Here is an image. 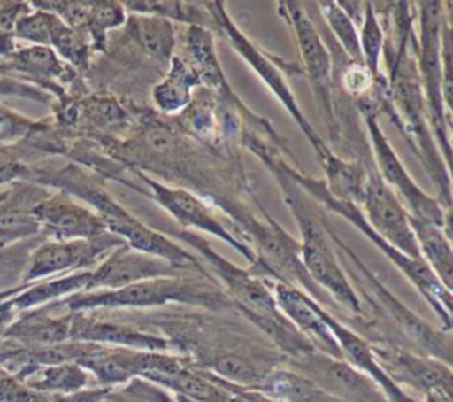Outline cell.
<instances>
[{"label":"cell","instance_id":"8fae6325","mask_svg":"<svg viewBox=\"0 0 453 402\" xmlns=\"http://www.w3.org/2000/svg\"><path fill=\"white\" fill-rule=\"evenodd\" d=\"M278 14L292 28L299 55L301 71L310 80L319 113L327 126L329 138H338V122L334 115V92H333V58L319 32L313 18L297 2H278Z\"/></svg>","mask_w":453,"mask_h":402},{"label":"cell","instance_id":"52a82bcc","mask_svg":"<svg viewBox=\"0 0 453 402\" xmlns=\"http://www.w3.org/2000/svg\"><path fill=\"white\" fill-rule=\"evenodd\" d=\"M288 175L308 193L310 198H313L324 211H331L347 221H350L361 234H365L419 290V294L426 299V303L432 306V310L439 315L442 322L444 331H451V290H448L439 278L432 273V269L423 260H414L393 246H389L366 221L363 211L359 205L343 202L329 195V191L324 186L322 179L306 175L301 168H296L287 163Z\"/></svg>","mask_w":453,"mask_h":402},{"label":"cell","instance_id":"f1b7e54d","mask_svg":"<svg viewBox=\"0 0 453 402\" xmlns=\"http://www.w3.org/2000/svg\"><path fill=\"white\" fill-rule=\"evenodd\" d=\"M127 14H149L182 23L186 27H203L216 32L214 19L205 4L177 2V0H129L122 4Z\"/></svg>","mask_w":453,"mask_h":402},{"label":"cell","instance_id":"9a60e30c","mask_svg":"<svg viewBox=\"0 0 453 402\" xmlns=\"http://www.w3.org/2000/svg\"><path fill=\"white\" fill-rule=\"evenodd\" d=\"M370 227L400 253L421 260L414 232L411 228V216L398 197L380 179L377 170L370 166L361 205Z\"/></svg>","mask_w":453,"mask_h":402},{"label":"cell","instance_id":"6da1fadb","mask_svg":"<svg viewBox=\"0 0 453 402\" xmlns=\"http://www.w3.org/2000/svg\"><path fill=\"white\" fill-rule=\"evenodd\" d=\"M389 7L391 18H386V23H389L395 37H388L384 34L382 53L386 55L388 76L380 74L377 78L368 99L379 115H388V119L398 128L439 193L437 200L444 209L451 211L449 166L444 163L430 129L426 103L412 51L416 37L412 28V4L396 2L389 4Z\"/></svg>","mask_w":453,"mask_h":402},{"label":"cell","instance_id":"ac0fdd59","mask_svg":"<svg viewBox=\"0 0 453 402\" xmlns=\"http://www.w3.org/2000/svg\"><path fill=\"white\" fill-rule=\"evenodd\" d=\"M372 352L386 375L421 393L435 388H451V367L391 344H372Z\"/></svg>","mask_w":453,"mask_h":402},{"label":"cell","instance_id":"f35d334b","mask_svg":"<svg viewBox=\"0 0 453 402\" xmlns=\"http://www.w3.org/2000/svg\"><path fill=\"white\" fill-rule=\"evenodd\" d=\"M55 14L42 11V9H32L27 14L19 16L12 27L14 37L21 41H28L34 46H50V28Z\"/></svg>","mask_w":453,"mask_h":402},{"label":"cell","instance_id":"603a6c76","mask_svg":"<svg viewBox=\"0 0 453 402\" xmlns=\"http://www.w3.org/2000/svg\"><path fill=\"white\" fill-rule=\"evenodd\" d=\"M182 57L196 71L202 87L209 89L221 101L235 104L242 103L232 90L226 74L219 64L214 44V32L203 27H186L182 34Z\"/></svg>","mask_w":453,"mask_h":402},{"label":"cell","instance_id":"484cf974","mask_svg":"<svg viewBox=\"0 0 453 402\" xmlns=\"http://www.w3.org/2000/svg\"><path fill=\"white\" fill-rule=\"evenodd\" d=\"M126 35L152 60L168 66L175 53V23L149 16V14H127Z\"/></svg>","mask_w":453,"mask_h":402},{"label":"cell","instance_id":"d590c367","mask_svg":"<svg viewBox=\"0 0 453 402\" xmlns=\"http://www.w3.org/2000/svg\"><path fill=\"white\" fill-rule=\"evenodd\" d=\"M324 23L327 25L329 35L336 41L342 51L352 62H363L361 48H359V34L356 23L345 14V11L338 5V2L326 0L317 4Z\"/></svg>","mask_w":453,"mask_h":402},{"label":"cell","instance_id":"7402d4cb","mask_svg":"<svg viewBox=\"0 0 453 402\" xmlns=\"http://www.w3.org/2000/svg\"><path fill=\"white\" fill-rule=\"evenodd\" d=\"M51 191L30 181H12L0 200V246L42 236L34 207Z\"/></svg>","mask_w":453,"mask_h":402},{"label":"cell","instance_id":"bcb514c9","mask_svg":"<svg viewBox=\"0 0 453 402\" xmlns=\"http://www.w3.org/2000/svg\"><path fill=\"white\" fill-rule=\"evenodd\" d=\"M4 195H5V191H0V200L4 198Z\"/></svg>","mask_w":453,"mask_h":402},{"label":"cell","instance_id":"ba28073f","mask_svg":"<svg viewBox=\"0 0 453 402\" xmlns=\"http://www.w3.org/2000/svg\"><path fill=\"white\" fill-rule=\"evenodd\" d=\"M419 30L412 43L418 76L426 103L430 129L437 142L444 163L451 161V115L442 101V74H441V27L448 11V2H418Z\"/></svg>","mask_w":453,"mask_h":402},{"label":"cell","instance_id":"8992f818","mask_svg":"<svg viewBox=\"0 0 453 402\" xmlns=\"http://www.w3.org/2000/svg\"><path fill=\"white\" fill-rule=\"evenodd\" d=\"M327 234L334 244L336 255L342 260L350 262L354 276L359 289L370 299L373 312L384 321L386 328L395 331L398 347L409 349L412 352L439 359L446 365L451 363V331L435 329L416 312L405 306L379 278L373 274L368 266L357 257V253L336 234V230L327 223Z\"/></svg>","mask_w":453,"mask_h":402},{"label":"cell","instance_id":"60d3db41","mask_svg":"<svg viewBox=\"0 0 453 402\" xmlns=\"http://www.w3.org/2000/svg\"><path fill=\"white\" fill-rule=\"evenodd\" d=\"M37 120L27 119L0 104V142H16L27 138L35 128Z\"/></svg>","mask_w":453,"mask_h":402},{"label":"cell","instance_id":"2e32d148","mask_svg":"<svg viewBox=\"0 0 453 402\" xmlns=\"http://www.w3.org/2000/svg\"><path fill=\"white\" fill-rule=\"evenodd\" d=\"M193 274L182 271L170 262L152 257L142 251L122 244L110 251L92 271L87 290H101V289H120L136 282L150 280V278H172Z\"/></svg>","mask_w":453,"mask_h":402},{"label":"cell","instance_id":"7bdbcfd3","mask_svg":"<svg viewBox=\"0 0 453 402\" xmlns=\"http://www.w3.org/2000/svg\"><path fill=\"white\" fill-rule=\"evenodd\" d=\"M425 402H453L451 388H435L425 393Z\"/></svg>","mask_w":453,"mask_h":402},{"label":"cell","instance_id":"e575fe53","mask_svg":"<svg viewBox=\"0 0 453 402\" xmlns=\"http://www.w3.org/2000/svg\"><path fill=\"white\" fill-rule=\"evenodd\" d=\"M127 12L120 2L101 0L92 2L85 34L90 39L92 51H108V32L124 27Z\"/></svg>","mask_w":453,"mask_h":402},{"label":"cell","instance_id":"74e56055","mask_svg":"<svg viewBox=\"0 0 453 402\" xmlns=\"http://www.w3.org/2000/svg\"><path fill=\"white\" fill-rule=\"evenodd\" d=\"M379 76L372 74V71L363 62H352L349 58L343 60V66L340 69L333 67V85L338 83L340 92L352 99V103L359 99H368Z\"/></svg>","mask_w":453,"mask_h":402},{"label":"cell","instance_id":"44dd1931","mask_svg":"<svg viewBox=\"0 0 453 402\" xmlns=\"http://www.w3.org/2000/svg\"><path fill=\"white\" fill-rule=\"evenodd\" d=\"M317 312H319L320 319L324 321V324L329 328L331 335L334 336V340L342 351V358L349 365H352L356 370L368 375L386 395L388 402H416L396 383H393L386 375V372L379 367V363L372 352V344L368 340H365L361 335H357L356 331L347 328L342 321L333 317L322 305H317Z\"/></svg>","mask_w":453,"mask_h":402},{"label":"cell","instance_id":"ee69618b","mask_svg":"<svg viewBox=\"0 0 453 402\" xmlns=\"http://www.w3.org/2000/svg\"><path fill=\"white\" fill-rule=\"evenodd\" d=\"M30 283H21V285H18V287H12V289H7V290H0V301H5V299H9V298H12V296H16V294H19L23 289H27Z\"/></svg>","mask_w":453,"mask_h":402},{"label":"cell","instance_id":"4316f807","mask_svg":"<svg viewBox=\"0 0 453 402\" xmlns=\"http://www.w3.org/2000/svg\"><path fill=\"white\" fill-rule=\"evenodd\" d=\"M411 228L414 232L421 260L432 269L439 282L451 290L453 289V250L451 232L430 221H423L411 216Z\"/></svg>","mask_w":453,"mask_h":402},{"label":"cell","instance_id":"9c48e42d","mask_svg":"<svg viewBox=\"0 0 453 402\" xmlns=\"http://www.w3.org/2000/svg\"><path fill=\"white\" fill-rule=\"evenodd\" d=\"M354 104L370 140V156L373 168L377 170L380 179L389 186V189L398 197L402 205L407 209L409 216L435 223L451 232L449 211L444 209L437 198L426 195L414 182L405 165L391 147L386 133L382 131L379 124V113L375 106L370 103V99H359Z\"/></svg>","mask_w":453,"mask_h":402},{"label":"cell","instance_id":"f6af8a7d","mask_svg":"<svg viewBox=\"0 0 453 402\" xmlns=\"http://www.w3.org/2000/svg\"><path fill=\"white\" fill-rule=\"evenodd\" d=\"M173 400L175 402H198V400H193V398H188V397H182V395H175Z\"/></svg>","mask_w":453,"mask_h":402},{"label":"cell","instance_id":"4dcf8cb0","mask_svg":"<svg viewBox=\"0 0 453 402\" xmlns=\"http://www.w3.org/2000/svg\"><path fill=\"white\" fill-rule=\"evenodd\" d=\"M88 280H90V271L67 273V274L53 278V280L30 283L19 294L12 296L9 301H11L12 308L28 310L34 306L48 305L60 298H67L76 292H83V290H87Z\"/></svg>","mask_w":453,"mask_h":402},{"label":"cell","instance_id":"ab89813d","mask_svg":"<svg viewBox=\"0 0 453 402\" xmlns=\"http://www.w3.org/2000/svg\"><path fill=\"white\" fill-rule=\"evenodd\" d=\"M44 239V236H35L14 244L0 246V276L23 274L30 253Z\"/></svg>","mask_w":453,"mask_h":402},{"label":"cell","instance_id":"5bb4252c","mask_svg":"<svg viewBox=\"0 0 453 402\" xmlns=\"http://www.w3.org/2000/svg\"><path fill=\"white\" fill-rule=\"evenodd\" d=\"M285 368L306 377L329 395L343 402H388L380 388L345 359L311 349L294 358H285Z\"/></svg>","mask_w":453,"mask_h":402},{"label":"cell","instance_id":"7a4b0ae2","mask_svg":"<svg viewBox=\"0 0 453 402\" xmlns=\"http://www.w3.org/2000/svg\"><path fill=\"white\" fill-rule=\"evenodd\" d=\"M143 324L163 329L173 349L195 365L246 390H258L264 379L285 361L267 336L223 319L184 315L161 317Z\"/></svg>","mask_w":453,"mask_h":402},{"label":"cell","instance_id":"8d00e7d4","mask_svg":"<svg viewBox=\"0 0 453 402\" xmlns=\"http://www.w3.org/2000/svg\"><path fill=\"white\" fill-rule=\"evenodd\" d=\"M359 34V48L363 64L372 71V74H380V57L384 48V30L380 27L379 14L372 2H363V18Z\"/></svg>","mask_w":453,"mask_h":402},{"label":"cell","instance_id":"277c9868","mask_svg":"<svg viewBox=\"0 0 453 402\" xmlns=\"http://www.w3.org/2000/svg\"><path fill=\"white\" fill-rule=\"evenodd\" d=\"M262 163L273 174L288 211L299 225V255L306 273L338 305L363 315V303L343 273L327 234L326 211L288 175L287 161L280 154H265Z\"/></svg>","mask_w":453,"mask_h":402},{"label":"cell","instance_id":"d6a6232c","mask_svg":"<svg viewBox=\"0 0 453 402\" xmlns=\"http://www.w3.org/2000/svg\"><path fill=\"white\" fill-rule=\"evenodd\" d=\"M32 377L27 384L37 391L74 395L88 384V372L76 363L64 361L55 365H32Z\"/></svg>","mask_w":453,"mask_h":402},{"label":"cell","instance_id":"f546056e","mask_svg":"<svg viewBox=\"0 0 453 402\" xmlns=\"http://www.w3.org/2000/svg\"><path fill=\"white\" fill-rule=\"evenodd\" d=\"M62 402H175L165 388L142 379L133 377L131 381L119 386H99L94 390H81L74 395H67Z\"/></svg>","mask_w":453,"mask_h":402},{"label":"cell","instance_id":"7c38bea8","mask_svg":"<svg viewBox=\"0 0 453 402\" xmlns=\"http://www.w3.org/2000/svg\"><path fill=\"white\" fill-rule=\"evenodd\" d=\"M127 168L138 177L140 182L145 184L143 193L150 197L156 204H159L166 213H170V216L180 227H184V230L195 228V230L211 234L221 239L223 243H226L228 246H232L235 251H239L250 264L255 260L253 248L246 244L242 239H239L228 228V225L223 223L214 214L212 207L200 195H195L186 188H173V186L163 184L154 177L147 175L145 172H142L140 168H134V166H127Z\"/></svg>","mask_w":453,"mask_h":402},{"label":"cell","instance_id":"b9f144b4","mask_svg":"<svg viewBox=\"0 0 453 402\" xmlns=\"http://www.w3.org/2000/svg\"><path fill=\"white\" fill-rule=\"evenodd\" d=\"M28 165L21 163L14 149L0 145V184L12 181H25Z\"/></svg>","mask_w":453,"mask_h":402},{"label":"cell","instance_id":"1f68e13d","mask_svg":"<svg viewBox=\"0 0 453 402\" xmlns=\"http://www.w3.org/2000/svg\"><path fill=\"white\" fill-rule=\"evenodd\" d=\"M71 312L62 317H48L42 312H34L12 324L5 333L18 340L37 345H57L69 340Z\"/></svg>","mask_w":453,"mask_h":402},{"label":"cell","instance_id":"30bf717a","mask_svg":"<svg viewBox=\"0 0 453 402\" xmlns=\"http://www.w3.org/2000/svg\"><path fill=\"white\" fill-rule=\"evenodd\" d=\"M205 5L214 19L216 32L223 34V37L230 43V46L258 74V78L264 81V85L274 94V97L280 101V104L288 112V115L294 119V122L301 128V131L308 138L310 145L313 147L315 154L320 156L329 145L319 136V133L315 131L311 122H308V119L301 112V106L296 101V96L287 81V76L283 74V69H288V73H294V74H303L301 67H297L296 64L288 66L283 60L267 55L264 50H260L257 44H253L250 41V37L242 30H239V27L234 23V19L230 18L223 2H205Z\"/></svg>","mask_w":453,"mask_h":402},{"label":"cell","instance_id":"cb8c5ba5","mask_svg":"<svg viewBox=\"0 0 453 402\" xmlns=\"http://www.w3.org/2000/svg\"><path fill=\"white\" fill-rule=\"evenodd\" d=\"M200 87V78L193 66L179 53L168 62L165 78L152 89V103L159 113L177 117L193 99V90Z\"/></svg>","mask_w":453,"mask_h":402},{"label":"cell","instance_id":"4fadbf2b","mask_svg":"<svg viewBox=\"0 0 453 402\" xmlns=\"http://www.w3.org/2000/svg\"><path fill=\"white\" fill-rule=\"evenodd\" d=\"M122 244H126L124 239L111 232L96 239H44L30 253L21 283H32L58 273L92 271L110 251Z\"/></svg>","mask_w":453,"mask_h":402},{"label":"cell","instance_id":"ffe728a7","mask_svg":"<svg viewBox=\"0 0 453 402\" xmlns=\"http://www.w3.org/2000/svg\"><path fill=\"white\" fill-rule=\"evenodd\" d=\"M264 282L267 283L278 310L294 324V328L299 333H303L313 344L315 349L333 358L343 359L334 336L331 335L329 328L324 324V321L317 312L319 303H315L303 290L290 287L287 283L274 282V280H264Z\"/></svg>","mask_w":453,"mask_h":402},{"label":"cell","instance_id":"83f0119b","mask_svg":"<svg viewBox=\"0 0 453 402\" xmlns=\"http://www.w3.org/2000/svg\"><path fill=\"white\" fill-rule=\"evenodd\" d=\"M257 391L276 402H343L285 367L274 368Z\"/></svg>","mask_w":453,"mask_h":402},{"label":"cell","instance_id":"d6986e66","mask_svg":"<svg viewBox=\"0 0 453 402\" xmlns=\"http://www.w3.org/2000/svg\"><path fill=\"white\" fill-rule=\"evenodd\" d=\"M69 340L157 352H170L173 349V344L163 335L131 324L96 319L85 312H71Z\"/></svg>","mask_w":453,"mask_h":402},{"label":"cell","instance_id":"d4e9b609","mask_svg":"<svg viewBox=\"0 0 453 402\" xmlns=\"http://www.w3.org/2000/svg\"><path fill=\"white\" fill-rule=\"evenodd\" d=\"M324 170V186L338 200L361 205L368 170L372 165H365L359 159H347L338 156L329 147L317 156Z\"/></svg>","mask_w":453,"mask_h":402},{"label":"cell","instance_id":"e0dca14e","mask_svg":"<svg viewBox=\"0 0 453 402\" xmlns=\"http://www.w3.org/2000/svg\"><path fill=\"white\" fill-rule=\"evenodd\" d=\"M34 218L44 237L55 241L96 239L106 234L103 220L87 205L76 202L67 193H50L34 207Z\"/></svg>","mask_w":453,"mask_h":402},{"label":"cell","instance_id":"3957f363","mask_svg":"<svg viewBox=\"0 0 453 402\" xmlns=\"http://www.w3.org/2000/svg\"><path fill=\"white\" fill-rule=\"evenodd\" d=\"M27 174L25 181L41 184L48 189L55 188L57 191L76 197L85 202V205H90V209L103 220L106 230L124 239L129 248L159 257L182 271L214 278L195 253L184 250L180 244L166 237V234L147 225L131 211L122 207L104 188V177L87 172L76 163H67L62 168L51 170L30 166Z\"/></svg>","mask_w":453,"mask_h":402},{"label":"cell","instance_id":"5b68a950","mask_svg":"<svg viewBox=\"0 0 453 402\" xmlns=\"http://www.w3.org/2000/svg\"><path fill=\"white\" fill-rule=\"evenodd\" d=\"M60 303L69 312L149 308L168 303L202 306L211 312H234V305L221 285L214 278L200 274L150 278L120 289L83 290L64 298Z\"/></svg>","mask_w":453,"mask_h":402},{"label":"cell","instance_id":"836d02e7","mask_svg":"<svg viewBox=\"0 0 453 402\" xmlns=\"http://www.w3.org/2000/svg\"><path fill=\"white\" fill-rule=\"evenodd\" d=\"M50 48L57 53L58 58H64L73 69L87 71L90 66L92 46L85 32L74 30L65 25L60 18H53L50 28Z\"/></svg>","mask_w":453,"mask_h":402}]
</instances>
